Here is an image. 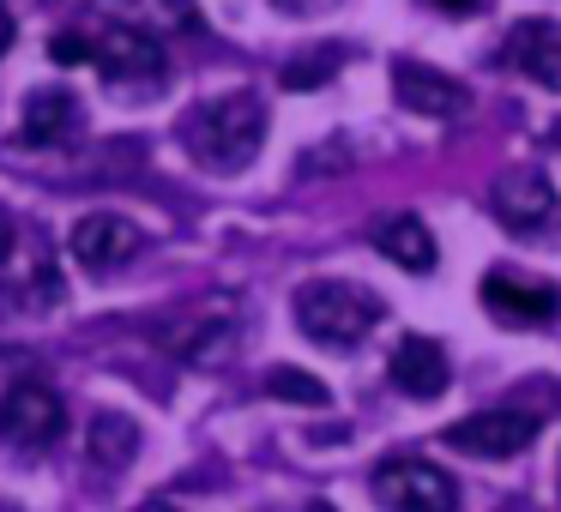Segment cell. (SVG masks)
I'll return each mask as SVG.
<instances>
[{"label": "cell", "instance_id": "1", "mask_svg": "<svg viewBox=\"0 0 561 512\" xmlns=\"http://www.w3.org/2000/svg\"><path fill=\"white\" fill-rule=\"evenodd\" d=\"M182 146H187V158L211 175L248 170V163L260 158V146H266V103H260L254 91H230V97L199 103L182 121Z\"/></svg>", "mask_w": 561, "mask_h": 512}, {"label": "cell", "instance_id": "2", "mask_svg": "<svg viewBox=\"0 0 561 512\" xmlns=\"http://www.w3.org/2000/svg\"><path fill=\"white\" fill-rule=\"evenodd\" d=\"M290 314H296V331L320 350H356L368 331L387 319V302H380L368 283H351V278H314L290 295Z\"/></svg>", "mask_w": 561, "mask_h": 512}, {"label": "cell", "instance_id": "3", "mask_svg": "<svg viewBox=\"0 0 561 512\" xmlns=\"http://www.w3.org/2000/svg\"><path fill=\"white\" fill-rule=\"evenodd\" d=\"M67 440V404L43 380H13L0 392V446L19 458H43Z\"/></svg>", "mask_w": 561, "mask_h": 512}, {"label": "cell", "instance_id": "4", "mask_svg": "<svg viewBox=\"0 0 561 512\" xmlns=\"http://www.w3.org/2000/svg\"><path fill=\"white\" fill-rule=\"evenodd\" d=\"M375 500L387 512H459V482H453L440 464L416 458V452H392V458L375 464L368 476Z\"/></svg>", "mask_w": 561, "mask_h": 512}, {"label": "cell", "instance_id": "5", "mask_svg": "<svg viewBox=\"0 0 561 512\" xmlns=\"http://www.w3.org/2000/svg\"><path fill=\"white\" fill-rule=\"evenodd\" d=\"M537 428H543V416L531 410H477L447 428V446L465 458H513L537 440Z\"/></svg>", "mask_w": 561, "mask_h": 512}, {"label": "cell", "instance_id": "6", "mask_svg": "<svg viewBox=\"0 0 561 512\" xmlns=\"http://www.w3.org/2000/svg\"><path fill=\"white\" fill-rule=\"evenodd\" d=\"M489 206H495L501 230L507 235H543L549 223L561 218V199H556V182L537 170H513L495 182V194H489Z\"/></svg>", "mask_w": 561, "mask_h": 512}, {"label": "cell", "instance_id": "7", "mask_svg": "<svg viewBox=\"0 0 561 512\" xmlns=\"http://www.w3.org/2000/svg\"><path fill=\"white\" fill-rule=\"evenodd\" d=\"M139 242H146V235H139L134 218H122V211H85V218L67 230V254L85 271H98V278L115 266H127V259L139 254Z\"/></svg>", "mask_w": 561, "mask_h": 512}, {"label": "cell", "instance_id": "8", "mask_svg": "<svg viewBox=\"0 0 561 512\" xmlns=\"http://www.w3.org/2000/svg\"><path fill=\"white\" fill-rule=\"evenodd\" d=\"M91 67H98L103 79H115V85H127V79H163V43L151 37V31L139 25H110L91 37Z\"/></svg>", "mask_w": 561, "mask_h": 512}, {"label": "cell", "instance_id": "9", "mask_svg": "<svg viewBox=\"0 0 561 512\" xmlns=\"http://www.w3.org/2000/svg\"><path fill=\"white\" fill-rule=\"evenodd\" d=\"M483 307L501 319V326L531 331V326H549V319L561 314V290L556 283H525V278H513V271H489L483 278Z\"/></svg>", "mask_w": 561, "mask_h": 512}, {"label": "cell", "instance_id": "10", "mask_svg": "<svg viewBox=\"0 0 561 512\" xmlns=\"http://www.w3.org/2000/svg\"><path fill=\"white\" fill-rule=\"evenodd\" d=\"M392 97H399L411 115H428V121H459V115L471 109V91H465L459 79L423 67V61H399V67H392Z\"/></svg>", "mask_w": 561, "mask_h": 512}, {"label": "cell", "instance_id": "11", "mask_svg": "<svg viewBox=\"0 0 561 512\" xmlns=\"http://www.w3.org/2000/svg\"><path fill=\"white\" fill-rule=\"evenodd\" d=\"M507 61L519 67L531 85L561 91V19H525V25H513Z\"/></svg>", "mask_w": 561, "mask_h": 512}, {"label": "cell", "instance_id": "12", "mask_svg": "<svg viewBox=\"0 0 561 512\" xmlns=\"http://www.w3.org/2000/svg\"><path fill=\"white\" fill-rule=\"evenodd\" d=\"M85 127V109H79V97L67 85H43L25 97V115H19V133H25V146H67V139Z\"/></svg>", "mask_w": 561, "mask_h": 512}, {"label": "cell", "instance_id": "13", "mask_svg": "<svg viewBox=\"0 0 561 512\" xmlns=\"http://www.w3.org/2000/svg\"><path fill=\"white\" fill-rule=\"evenodd\" d=\"M392 386L399 392H411V398H440L447 392V380H453V368H447V350H440L435 338H399V350H392Z\"/></svg>", "mask_w": 561, "mask_h": 512}, {"label": "cell", "instance_id": "14", "mask_svg": "<svg viewBox=\"0 0 561 512\" xmlns=\"http://www.w3.org/2000/svg\"><path fill=\"white\" fill-rule=\"evenodd\" d=\"M375 247L392 259L399 271H435V235L416 211H392L375 223Z\"/></svg>", "mask_w": 561, "mask_h": 512}, {"label": "cell", "instance_id": "15", "mask_svg": "<svg viewBox=\"0 0 561 512\" xmlns=\"http://www.w3.org/2000/svg\"><path fill=\"white\" fill-rule=\"evenodd\" d=\"M85 446H91V464H98L103 476L127 470V464H134V452H139V428H134V416H122V410H103V416H91V434H85Z\"/></svg>", "mask_w": 561, "mask_h": 512}, {"label": "cell", "instance_id": "16", "mask_svg": "<svg viewBox=\"0 0 561 512\" xmlns=\"http://www.w3.org/2000/svg\"><path fill=\"white\" fill-rule=\"evenodd\" d=\"M230 338H236V326L230 319H187V331H170V350L182 356V362H194V368H206V362H218L224 350H230Z\"/></svg>", "mask_w": 561, "mask_h": 512}, {"label": "cell", "instance_id": "17", "mask_svg": "<svg viewBox=\"0 0 561 512\" xmlns=\"http://www.w3.org/2000/svg\"><path fill=\"white\" fill-rule=\"evenodd\" d=\"M272 398H296V404H327V386H320L314 374H296V368H278V374L266 380Z\"/></svg>", "mask_w": 561, "mask_h": 512}, {"label": "cell", "instance_id": "18", "mask_svg": "<svg viewBox=\"0 0 561 512\" xmlns=\"http://www.w3.org/2000/svg\"><path fill=\"white\" fill-rule=\"evenodd\" d=\"M332 67H339V49H320L314 61H290V67H284V85H290V91H314V85H327Z\"/></svg>", "mask_w": 561, "mask_h": 512}, {"label": "cell", "instance_id": "19", "mask_svg": "<svg viewBox=\"0 0 561 512\" xmlns=\"http://www.w3.org/2000/svg\"><path fill=\"white\" fill-rule=\"evenodd\" d=\"M278 13H290V19H308V13H327V7H339V0H272Z\"/></svg>", "mask_w": 561, "mask_h": 512}, {"label": "cell", "instance_id": "20", "mask_svg": "<svg viewBox=\"0 0 561 512\" xmlns=\"http://www.w3.org/2000/svg\"><path fill=\"white\" fill-rule=\"evenodd\" d=\"M13 247H19V223H13V211L0 206V266L13 259Z\"/></svg>", "mask_w": 561, "mask_h": 512}, {"label": "cell", "instance_id": "21", "mask_svg": "<svg viewBox=\"0 0 561 512\" xmlns=\"http://www.w3.org/2000/svg\"><path fill=\"white\" fill-rule=\"evenodd\" d=\"M428 7H440V13H471V7H483V0H428Z\"/></svg>", "mask_w": 561, "mask_h": 512}, {"label": "cell", "instance_id": "22", "mask_svg": "<svg viewBox=\"0 0 561 512\" xmlns=\"http://www.w3.org/2000/svg\"><path fill=\"white\" fill-rule=\"evenodd\" d=\"M134 512H182V507H170V500H146V507H134Z\"/></svg>", "mask_w": 561, "mask_h": 512}, {"label": "cell", "instance_id": "23", "mask_svg": "<svg viewBox=\"0 0 561 512\" xmlns=\"http://www.w3.org/2000/svg\"><path fill=\"white\" fill-rule=\"evenodd\" d=\"M308 512H332V507H327V500H314V507H308Z\"/></svg>", "mask_w": 561, "mask_h": 512}]
</instances>
